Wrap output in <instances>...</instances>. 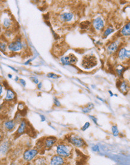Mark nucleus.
<instances>
[{
    "instance_id": "obj_26",
    "label": "nucleus",
    "mask_w": 130,
    "mask_h": 165,
    "mask_svg": "<svg viewBox=\"0 0 130 165\" xmlns=\"http://www.w3.org/2000/svg\"><path fill=\"white\" fill-rule=\"evenodd\" d=\"M90 25V23L88 21H84L80 24V27L82 28V29H86V28H87Z\"/></svg>"
},
{
    "instance_id": "obj_2",
    "label": "nucleus",
    "mask_w": 130,
    "mask_h": 165,
    "mask_svg": "<svg viewBox=\"0 0 130 165\" xmlns=\"http://www.w3.org/2000/svg\"><path fill=\"white\" fill-rule=\"evenodd\" d=\"M98 64L97 58L93 55H86L84 56L82 60L81 66L85 69H92Z\"/></svg>"
},
{
    "instance_id": "obj_5",
    "label": "nucleus",
    "mask_w": 130,
    "mask_h": 165,
    "mask_svg": "<svg viewBox=\"0 0 130 165\" xmlns=\"http://www.w3.org/2000/svg\"><path fill=\"white\" fill-rule=\"evenodd\" d=\"M23 43H22L21 39L20 38H17L15 40L10 42L7 46L8 49L12 52H19V51L23 49Z\"/></svg>"
},
{
    "instance_id": "obj_14",
    "label": "nucleus",
    "mask_w": 130,
    "mask_h": 165,
    "mask_svg": "<svg viewBox=\"0 0 130 165\" xmlns=\"http://www.w3.org/2000/svg\"><path fill=\"white\" fill-rule=\"evenodd\" d=\"M73 14L71 12H65L60 15L59 19L62 22H68L72 20Z\"/></svg>"
},
{
    "instance_id": "obj_9",
    "label": "nucleus",
    "mask_w": 130,
    "mask_h": 165,
    "mask_svg": "<svg viewBox=\"0 0 130 165\" xmlns=\"http://www.w3.org/2000/svg\"><path fill=\"white\" fill-rule=\"evenodd\" d=\"M11 148V143L9 140L3 141L0 144V154L5 156L7 154Z\"/></svg>"
},
{
    "instance_id": "obj_16",
    "label": "nucleus",
    "mask_w": 130,
    "mask_h": 165,
    "mask_svg": "<svg viewBox=\"0 0 130 165\" xmlns=\"http://www.w3.org/2000/svg\"><path fill=\"white\" fill-rule=\"evenodd\" d=\"M16 98V95L15 93L13 91L10 89V88H7V92H6V95H5L4 100L6 101H12L15 100Z\"/></svg>"
},
{
    "instance_id": "obj_8",
    "label": "nucleus",
    "mask_w": 130,
    "mask_h": 165,
    "mask_svg": "<svg viewBox=\"0 0 130 165\" xmlns=\"http://www.w3.org/2000/svg\"><path fill=\"white\" fill-rule=\"evenodd\" d=\"M117 58L121 61H125L130 59V49L128 50L122 47L118 50Z\"/></svg>"
},
{
    "instance_id": "obj_23",
    "label": "nucleus",
    "mask_w": 130,
    "mask_h": 165,
    "mask_svg": "<svg viewBox=\"0 0 130 165\" xmlns=\"http://www.w3.org/2000/svg\"><path fill=\"white\" fill-rule=\"evenodd\" d=\"M18 109L19 113H21L22 112L26 111L27 108H26V106L24 103H22V102H20V103H19L18 105Z\"/></svg>"
},
{
    "instance_id": "obj_37",
    "label": "nucleus",
    "mask_w": 130,
    "mask_h": 165,
    "mask_svg": "<svg viewBox=\"0 0 130 165\" xmlns=\"http://www.w3.org/2000/svg\"><path fill=\"white\" fill-rule=\"evenodd\" d=\"M3 87L2 84L0 83V98H1V97L3 94Z\"/></svg>"
},
{
    "instance_id": "obj_4",
    "label": "nucleus",
    "mask_w": 130,
    "mask_h": 165,
    "mask_svg": "<svg viewBox=\"0 0 130 165\" xmlns=\"http://www.w3.org/2000/svg\"><path fill=\"white\" fill-rule=\"evenodd\" d=\"M39 151L37 148H28L24 151L22 158L26 162H31L37 157Z\"/></svg>"
},
{
    "instance_id": "obj_42",
    "label": "nucleus",
    "mask_w": 130,
    "mask_h": 165,
    "mask_svg": "<svg viewBox=\"0 0 130 165\" xmlns=\"http://www.w3.org/2000/svg\"><path fill=\"white\" fill-rule=\"evenodd\" d=\"M8 77H9V78H10V79H11V78H12V76L11 75H10V74H9V75H8Z\"/></svg>"
},
{
    "instance_id": "obj_10",
    "label": "nucleus",
    "mask_w": 130,
    "mask_h": 165,
    "mask_svg": "<svg viewBox=\"0 0 130 165\" xmlns=\"http://www.w3.org/2000/svg\"><path fill=\"white\" fill-rule=\"evenodd\" d=\"M65 163V158L57 154L53 156L49 161V165H64Z\"/></svg>"
},
{
    "instance_id": "obj_11",
    "label": "nucleus",
    "mask_w": 130,
    "mask_h": 165,
    "mask_svg": "<svg viewBox=\"0 0 130 165\" xmlns=\"http://www.w3.org/2000/svg\"><path fill=\"white\" fill-rule=\"evenodd\" d=\"M27 129H28V124L27 121L25 119H22L19 125V127L16 131V134L17 135V136H20L25 133Z\"/></svg>"
},
{
    "instance_id": "obj_21",
    "label": "nucleus",
    "mask_w": 130,
    "mask_h": 165,
    "mask_svg": "<svg viewBox=\"0 0 130 165\" xmlns=\"http://www.w3.org/2000/svg\"><path fill=\"white\" fill-rule=\"evenodd\" d=\"M116 73L117 74V75L119 76H121L123 75L124 72L125 71V68L121 65H119L116 67Z\"/></svg>"
},
{
    "instance_id": "obj_12",
    "label": "nucleus",
    "mask_w": 130,
    "mask_h": 165,
    "mask_svg": "<svg viewBox=\"0 0 130 165\" xmlns=\"http://www.w3.org/2000/svg\"><path fill=\"white\" fill-rule=\"evenodd\" d=\"M118 88L122 93H127L129 89V82L125 80L120 81L119 83L117 84Z\"/></svg>"
},
{
    "instance_id": "obj_25",
    "label": "nucleus",
    "mask_w": 130,
    "mask_h": 165,
    "mask_svg": "<svg viewBox=\"0 0 130 165\" xmlns=\"http://www.w3.org/2000/svg\"><path fill=\"white\" fill-rule=\"evenodd\" d=\"M111 132L113 135V136H115V137L118 136L119 135V131L118 128L116 126H113L111 127Z\"/></svg>"
},
{
    "instance_id": "obj_19",
    "label": "nucleus",
    "mask_w": 130,
    "mask_h": 165,
    "mask_svg": "<svg viewBox=\"0 0 130 165\" xmlns=\"http://www.w3.org/2000/svg\"><path fill=\"white\" fill-rule=\"evenodd\" d=\"M13 21L10 18H5L3 21V27L7 29V30H10L11 28L13 27Z\"/></svg>"
},
{
    "instance_id": "obj_20",
    "label": "nucleus",
    "mask_w": 130,
    "mask_h": 165,
    "mask_svg": "<svg viewBox=\"0 0 130 165\" xmlns=\"http://www.w3.org/2000/svg\"><path fill=\"white\" fill-rule=\"evenodd\" d=\"M33 165H47V160L44 157H38L33 160Z\"/></svg>"
},
{
    "instance_id": "obj_33",
    "label": "nucleus",
    "mask_w": 130,
    "mask_h": 165,
    "mask_svg": "<svg viewBox=\"0 0 130 165\" xmlns=\"http://www.w3.org/2000/svg\"><path fill=\"white\" fill-rule=\"evenodd\" d=\"M90 111V109H89V108L87 107H84L83 109V112H84V113H89Z\"/></svg>"
},
{
    "instance_id": "obj_38",
    "label": "nucleus",
    "mask_w": 130,
    "mask_h": 165,
    "mask_svg": "<svg viewBox=\"0 0 130 165\" xmlns=\"http://www.w3.org/2000/svg\"><path fill=\"white\" fill-rule=\"evenodd\" d=\"M40 117H41V119L42 122H44L45 120H46V118H45V117L44 115H41Z\"/></svg>"
},
{
    "instance_id": "obj_39",
    "label": "nucleus",
    "mask_w": 130,
    "mask_h": 165,
    "mask_svg": "<svg viewBox=\"0 0 130 165\" xmlns=\"http://www.w3.org/2000/svg\"><path fill=\"white\" fill-rule=\"evenodd\" d=\"M42 83H39L38 84H37V87H38V88L39 89H41V87H42Z\"/></svg>"
},
{
    "instance_id": "obj_44",
    "label": "nucleus",
    "mask_w": 130,
    "mask_h": 165,
    "mask_svg": "<svg viewBox=\"0 0 130 165\" xmlns=\"http://www.w3.org/2000/svg\"><path fill=\"white\" fill-rule=\"evenodd\" d=\"M18 79H19V78H18V76H16V79H15V81H17L18 80Z\"/></svg>"
},
{
    "instance_id": "obj_30",
    "label": "nucleus",
    "mask_w": 130,
    "mask_h": 165,
    "mask_svg": "<svg viewBox=\"0 0 130 165\" xmlns=\"http://www.w3.org/2000/svg\"><path fill=\"white\" fill-rule=\"evenodd\" d=\"M92 150L94 152H99V151H100L99 146L98 145H96L93 146L92 147Z\"/></svg>"
},
{
    "instance_id": "obj_29",
    "label": "nucleus",
    "mask_w": 130,
    "mask_h": 165,
    "mask_svg": "<svg viewBox=\"0 0 130 165\" xmlns=\"http://www.w3.org/2000/svg\"><path fill=\"white\" fill-rule=\"evenodd\" d=\"M54 104L55 106H57V107H60L61 106L60 102L59 101V100L57 98L54 99Z\"/></svg>"
},
{
    "instance_id": "obj_13",
    "label": "nucleus",
    "mask_w": 130,
    "mask_h": 165,
    "mask_svg": "<svg viewBox=\"0 0 130 165\" xmlns=\"http://www.w3.org/2000/svg\"><path fill=\"white\" fill-rule=\"evenodd\" d=\"M93 26L95 29L97 31H100L101 30H103L104 27V21L101 19V18L98 17V18H96L93 21Z\"/></svg>"
},
{
    "instance_id": "obj_31",
    "label": "nucleus",
    "mask_w": 130,
    "mask_h": 165,
    "mask_svg": "<svg viewBox=\"0 0 130 165\" xmlns=\"http://www.w3.org/2000/svg\"><path fill=\"white\" fill-rule=\"evenodd\" d=\"M30 79L35 83H36V84H38L39 83V80L37 79V78H36L35 77H31Z\"/></svg>"
},
{
    "instance_id": "obj_7",
    "label": "nucleus",
    "mask_w": 130,
    "mask_h": 165,
    "mask_svg": "<svg viewBox=\"0 0 130 165\" xmlns=\"http://www.w3.org/2000/svg\"><path fill=\"white\" fill-rule=\"evenodd\" d=\"M57 142V139L54 136H48L45 138L42 142V145L45 149L49 150L53 148Z\"/></svg>"
},
{
    "instance_id": "obj_22",
    "label": "nucleus",
    "mask_w": 130,
    "mask_h": 165,
    "mask_svg": "<svg viewBox=\"0 0 130 165\" xmlns=\"http://www.w3.org/2000/svg\"><path fill=\"white\" fill-rule=\"evenodd\" d=\"M8 44L5 43L4 41H1L0 40V50L2 52L5 53L7 51Z\"/></svg>"
},
{
    "instance_id": "obj_18",
    "label": "nucleus",
    "mask_w": 130,
    "mask_h": 165,
    "mask_svg": "<svg viewBox=\"0 0 130 165\" xmlns=\"http://www.w3.org/2000/svg\"><path fill=\"white\" fill-rule=\"evenodd\" d=\"M121 34L124 37H128L130 36V21L123 26L121 30Z\"/></svg>"
},
{
    "instance_id": "obj_40",
    "label": "nucleus",
    "mask_w": 130,
    "mask_h": 165,
    "mask_svg": "<svg viewBox=\"0 0 130 165\" xmlns=\"http://www.w3.org/2000/svg\"><path fill=\"white\" fill-rule=\"evenodd\" d=\"M2 138H3V134L1 132H0V140L2 139Z\"/></svg>"
},
{
    "instance_id": "obj_6",
    "label": "nucleus",
    "mask_w": 130,
    "mask_h": 165,
    "mask_svg": "<svg viewBox=\"0 0 130 165\" xmlns=\"http://www.w3.org/2000/svg\"><path fill=\"white\" fill-rule=\"evenodd\" d=\"M60 61L63 65L75 64L78 61V58L75 55L70 54L68 55L62 57L60 60Z\"/></svg>"
},
{
    "instance_id": "obj_35",
    "label": "nucleus",
    "mask_w": 130,
    "mask_h": 165,
    "mask_svg": "<svg viewBox=\"0 0 130 165\" xmlns=\"http://www.w3.org/2000/svg\"><path fill=\"white\" fill-rule=\"evenodd\" d=\"M123 74H125V75L127 76V80L129 81V82H130V70L127 72V73H123Z\"/></svg>"
},
{
    "instance_id": "obj_15",
    "label": "nucleus",
    "mask_w": 130,
    "mask_h": 165,
    "mask_svg": "<svg viewBox=\"0 0 130 165\" xmlns=\"http://www.w3.org/2000/svg\"><path fill=\"white\" fill-rule=\"evenodd\" d=\"M120 46V42L116 40L113 42H112L107 48V50H108V52L111 54L116 52L117 50H119V48Z\"/></svg>"
},
{
    "instance_id": "obj_28",
    "label": "nucleus",
    "mask_w": 130,
    "mask_h": 165,
    "mask_svg": "<svg viewBox=\"0 0 130 165\" xmlns=\"http://www.w3.org/2000/svg\"><path fill=\"white\" fill-rule=\"evenodd\" d=\"M90 123L89 122H86L85 124H84V126L82 127L81 130L83 131V132H84V131H86L90 127Z\"/></svg>"
},
{
    "instance_id": "obj_32",
    "label": "nucleus",
    "mask_w": 130,
    "mask_h": 165,
    "mask_svg": "<svg viewBox=\"0 0 130 165\" xmlns=\"http://www.w3.org/2000/svg\"><path fill=\"white\" fill-rule=\"evenodd\" d=\"M89 117H90V118L92 119V120L94 122L95 124L98 125V122H97V118H95V117H93V116H92V115H90Z\"/></svg>"
},
{
    "instance_id": "obj_27",
    "label": "nucleus",
    "mask_w": 130,
    "mask_h": 165,
    "mask_svg": "<svg viewBox=\"0 0 130 165\" xmlns=\"http://www.w3.org/2000/svg\"><path fill=\"white\" fill-rule=\"evenodd\" d=\"M47 76L49 78H52V79H58L59 78H60V76L57 75H56V74L55 73H48V75H47Z\"/></svg>"
},
{
    "instance_id": "obj_41",
    "label": "nucleus",
    "mask_w": 130,
    "mask_h": 165,
    "mask_svg": "<svg viewBox=\"0 0 130 165\" xmlns=\"http://www.w3.org/2000/svg\"><path fill=\"white\" fill-rule=\"evenodd\" d=\"M10 165H16V164L15 162H12V163H10Z\"/></svg>"
},
{
    "instance_id": "obj_1",
    "label": "nucleus",
    "mask_w": 130,
    "mask_h": 165,
    "mask_svg": "<svg viewBox=\"0 0 130 165\" xmlns=\"http://www.w3.org/2000/svg\"><path fill=\"white\" fill-rule=\"evenodd\" d=\"M55 152L57 154L64 158H69L72 156V147L71 145L66 143H59L55 145Z\"/></svg>"
},
{
    "instance_id": "obj_34",
    "label": "nucleus",
    "mask_w": 130,
    "mask_h": 165,
    "mask_svg": "<svg viewBox=\"0 0 130 165\" xmlns=\"http://www.w3.org/2000/svg\"><path fill=\"white\" fill-rule=\"evenodd\" d=\"M19 82L22 85V86H24L25 87V85H26V82L25 81V80H24V79H19Z\"/></svg>"
},
{
    "instance_id": "obj_43",
    "label": "nucleus",
    "mask_w": 130,
    "mask_h": 165,
    "mask_svg": "<svg viewBox=\"0 0 130 165\" xmlns=\"http://www.w3.org/2000/svg\"><path fill=\"white\" fill-rule=\"evenodd\" d=\"M3 82V78L1 77H0V83H1Z\"/></svg>"
},
{
    "instance_id": "obj_3",
    "label": "nucleus",
    "mask_w": 130,
    "mask_h": 165,
    "mask_svg": "<svg viewBox=\"0 0 130 165\" xmlns=\"http://www.w3.org/2000/svg\"><path fill=\"white\" fill-rule=\"evenodd\" d=\"M67 140L72 146L78 148H82L86 146V144L84 139L77 135H71L67 138Z\"/></svg>"
},
{
    "instance_id": "obj_36",
    "label": "nucleus",
    "mask_w": 130,
    "mask_h": 165,
    "mask_svg": "<svg viewBox=\"0 0 130 165\" xmlns=\"http://www.w3.org/2000/svg\"><path fill=\"white\" fill-rule=\"evenodd\" d=\"M87 107L89 108V109L92 110V109H93V108L94 107V105H93V104H92V103H89V104L87 105Z\"/></svg>"
},
{
    "instance_id": "obj_24",
    "label": "nucleus",
    "mask_w": 130,
    "mask_h": 165,
    "mask_svg": "<svg viewBox=\"0 0 130 165\" xmlns=\"http://www.w3.org/2000/svg\"><path fill=\"white\" fill-rule=\"evenodd\" d=\"M114 31V30H113V28H111V27H108L107 28V29L104 31V34H103V36L104 37H106L108 36L109 35H110V34L111 32H113Z\"/></svg>"
},
{
    "instance_id": "obj_17",
    "label": "nucleus",
    "mask_w": 130,
    "mask_h": 165,
    "mask_svg": "<svg viewBox=\"0 0 130 165\" xmlns=\"http://www.w3.org/2000/svg\"><path fill=\"white\" fill-rule=\"evenodd\" d=\"M16 121L13 119H10L5 121L4 123V128L8 131H12L16 127Z\"/></svg>"
}]
</instances>
